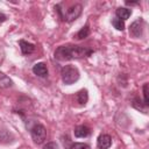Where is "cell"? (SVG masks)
<instances>
[{
    "mask_svg": "<svg viewBox=\"0 0 149 149\" xmlns=\"http://www.w3.org/2000/svg\"><path fill=\"white\" fill-rule=\"evenodd\" d=\"M93 52L92 49L81 47V45H74V44H65L61 45L55 50V58L57 61H70L73 58H83L87 57Z\"/></svg>",
    "mask_w": 149,
    "mask_h": 149,
    "instance_id": "obj_1",
    "label": "cell"
},
{
    "mask_svg": "<svg viewBox=\"0 0 149 149\" xmlns=\"http://www.w3.org/2000/svg\"><path fill=\"white\" fill-rule=\"evenodd\" d=\"M56 8H57V12H58V14H59V16L63 21L71 22V21L76 20L81 14V8L83 7H81L80 3H73L70 7H68L66 9H62L59 7V5H57Z\"/></svg>",
    "mask_w": 149,
    "mask_h": 149,
    "instance_id": "obj_2",
    "label": "cell"
},
{
    "mask_svg": "<svg viewBox=\"0 0 149 149\" xmlns=\"http://www.w3.org/2000/svg\"><path fill=\"white\" fill-rule=\"evenodd\" d=\"M61 76H62V80L65 85H71L79 79V71L76 66L69 64V65H65L62 68Z\"/></svg>",
    "mask_w": 149,
    "mask_h": 149,
    "instance_id": "obj_3",
    "label": "cell"
},
{
    "mask_svg": "<svg viewBox=\"0 0 149 149\" xmlns=\"http://www.w3.org/2000/svg\"><path fill=\"white\" fill-rule=\"evenodd\" d=\"M30 134H31V139L34 140V142L37 143V144H40V143H42L45 140L47 129H45V127L43 125L37 123V125H35L30 129Z\"/></svg>",
    "mask_w": 149,
    "mask_h": 149,
    "instance_id": "obj_4",
    "label": "cell"
},
{
    "mask_svg": "<svg viewBox=\"0 0 149 149\" xmlns=\"http://www.w3.org/2000/svg\"><path fill=\"white\" fill-rule=\"evenodd\" d=\"M143 29H144V21L140 17L137 20H135L130 26H129V34L137 38V37H141L142 34H143Z\"/></svg>",
    "mask_w": 149,
    "mask_h": 149,
    "instance_id": "obj_5",
    "label": "cell"
},
{
    "mask_svg": "<svg viewBox=\"0 0 149 149\" xmlns=\"http://www.w3.org/2000/svg\"><path fill=\"white\" fill-rule=\"evenodd\" d=\"M97 146L99 149H108L112 146V137L108 134L99 135V137L97 140Z\"/></svg>",
    "mask_w": 149,
    "mask_h": 149,
    "instance_id": "obj_6",
    "label": "cell"
},
{
    "mask_svg": "<svg viewBox=\"0 0 149 149\" xmlns=\"http://www.w3.org/2000/svg\"><path fill=\"white\" fill-rule=\"evenodd\" d=\"M33 72L38 77H47L48 76V69L44 63H37L33 66Z\"/></svg>",
    "mask_w": 149,
    "mask_h": 149,
    "instance_id": "obj_7",
    "label": "cell"
},
{
    "mask_svg": "<svg viewBox=\"0 0 149 149\" xmlns=\"http://www.w3.org/2000/svg\"><path fill=\"white\" fill-rule=\"evenodd\" d=\"M19 44H20V48H21V51L23 55H29V54L34 52V50H35V45L33 43L24 41V40H20Z\"/></svg>",
    "mask_w": 149,
    "mask_h": 149,
    "instance_id": "obj_8",
    "label": "cell"
},
{
    "mask_svg": "<svg viewBox=\"0 0 149 149\" xmlns=\"http://www.w3.org/2000/svg\"><path fill=\"white\" fill-rule=\"evenodd\" d=\"M91 130L87 126H84V125H80V126H77L74 128V136L76 137H87L90 135Z\"/></svg>",
    "mask_w": 149,
    "mask_h": 149,
    "instance_id": "obj_9",
    "label": "cell"
},
{
    "mask_svg": "<svg viewBox=\"0 0 149 149\" xmlns=\"http://www.w3.org/2000/svg\"><path fill=\"white\" fill-rule=\"evenodd\" d=\"M115 14H116V17H118V19L125 21V20H127V19L130 16L132 10L128 9V8H126V7H119V8L115 10Z\"/></svg>",
    "mask_w": 149,
    "mask_h": 149,
    "instance_id": "obj_10",
    "label": "cell"
},
{
    "mask_svg": "<svg viewBox=\"0 0 149 149\" xmlns=\"http://www.w3.org/2000/svg\"><path fill=\"white\" fill-rule=\"evenodd\" d=\"M13 84L12 79L3 72L0 71V88H7V87H10Z\"/></svg>",
    "mask_w": 149,
    "mask_h": 149,
    "instance_id": "obj_11",
    "label": "cell"
},
{
    "mask_svg": "<svg viewBox=\"0 0 149 149\" xmlns=\"http://www.w3.org/2000/svg\"><path fill=\"white\" fill-rule=\"evenodd\" d=\"M76 99H77V101H78L80 105H85V104L87 102V100H88L87 91H86V90H80V91L77 93Z\"/></svg>",
    "mask_w": 149,
    "mask_h": 149,
    "instance_id": "obj_12",
    "label": "cell"
},
{
    "mask_svg": "<svg viewBox=\"0 0 149 149\" xmlns=\"http://www.w3.org/2000/svg\"><path fill=\"white\" fill-rule=\"evenodd\" d=\"M88 35H90V28H88V26H85V27H83V28L77 33L76 37H77L78 40H83V38H86Z\"/></svg>",
    "mask_w": 149,
    "mask_h": 149,
    "instance_id": "obj_13",
    "label": "cell"
},
{
    "mask_svg": "<svg viewBox=\"0 0 149 149\" xmlns=\"http://www.w3.org/2000/svg\"><path fill=\"white\" fill-rule=\"evenodd\" d=\"M112 24H113V26H114V28H115V29H118V30H123V29H125V22H123L122 20L118 19L116 16L112 20Z\"/></svg>",
    "mask_w": 149,
    "mask_h": 149,
    "instance_id": "obj_14",
    "label": "cell"
},
{
    "mask_svg": "<svg viewBox=\"0 0 149 149\" xmlns=\"http://www.w3.org/2000/svg\"><path fill=\"white\" fill-rule=\"evenodd\" d=\"M140 102H141L140 99H139V98H135V99L133 100V106H134L136 109H139V111L141 109V111H143V112L146 113V111H147V106H146V105H141Z\"/></svg>",
    "mask_w": 149,
    "mask_h": 149,
    "instance_id": "obj_15",
    "label": "cell"
},
{
    "mask_svg": "<svg viewBox=\"0 0 149 149\" xmlns=\"http://www.w3.org/2000/svg\"><path fill=\"white\" fill-rule=\"evenodd\" d=\"M70 149H90V146H88L87 143L78 142V143H73Z\"/></svg>",
    "mask_w": 149,
    "mask_h": 149,
    "instance_id": "obj_16",
    "label": "cell"
},
{
    "mask_svg": "<svg viewBox=\"0 0 149 149\" xmlns=\"http://www.w3.org/2000/svg\"><path fill=\"white\" fill-rule=\"evenodd\" d=\"M143 97H144V105L148 106L149 105V98H148V84L143 85Z\"/></svg>",
    "mask_w": 149,
    "mask_h": 149,
    "instance_id": "obj_17",
    "label": "cell"
},
{
    "mask_svg": "<svg viewBox=\"0 0 149 149\" xmlns=\"http://www.w3.org/2000/svg\"><path fill=\"white\" fill-rule=\"evenodd\" d=\"M43 149H58V146L56 142H48L47 144H44Z\"/></svg>",
    "mask_w": 149,
    "mask_h": 149,
    "instance_id": "obj_18",
    "label": "cell"
},
{
    "mask_svg": "<svg viewBox=\"0 0 149 149\" xmlns=\"http://www.w3.org/2000/svg\"><path fill=\"white\" fill-rule=\"evenodd\" d=\"M7 20V16L5 15V14H2V13H0V23H2V22H5Z\"/></svg>",
    "mask_w": 149,
    "mask_h": 149,
    "instance_id": "obj_19",
    "label": "cell"
}]
</instances>
